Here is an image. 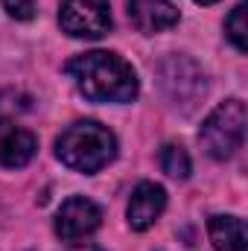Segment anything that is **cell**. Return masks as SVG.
Instances as JSON below:
<instances>
[{"label":"cell","instance_id":"6","mask_svg":"<svg viewBox=\"0 0 248 251\" xmlns=\"http://www.w3.org/2000/svg\"><path fill=\"white\" fill-rule=\"evenodd\" d=\"M102 225V207L85 196H70L56 213V237L67 246H82Z\"/></svg>","mask_w":248,"mask_h":251},{"label":"cell","instance_id":"9","mask_svg":"<svg viewBox=\"0 0 248 251\" xmlns=\"http://www.w3.org/2000/svg\"><path fill=\"white\" fill-rule=\"evenodd\" d=\"M128 21L137 32L155 35L178 24V9L170 0H128Z\"/></svg>","mask_w":248,"mask_h":251},{"label":"cell","instance_id":"8","mask_svg":"<svg viewBox=\"0 0 248 251\" xmlns=\"http://www.w3.org/2000/svg\"><path fill=\"white\" fill-rule=\"evenodd\" d=\"M35 152H38V140L32 131L0 117V167H6V170L26 167L35 158Z\"/></svg>","mask_w":248,"mask_h":251},{"label":"cell","instance_id":"7","mask_svg":"<svg viewBox=\"0 0 248 251\" xmlns=\"http://www.w3.org/2000/svg\"><path fill=\"white\" fill-rule=\"evenodd\" d=\"M164 207H167V190L161 184H155V181H140L131 190V199H128V207H125L131 231L152 228L158 222V216L164 213Z\"/></svg>","mask_w":248,"mask_h":251},{"label":"cell","instance_id":"5","mask_svg":"<svg viewBox=\"0 0 248 251\" xmlns=\"http://www.w3.org/2000/svg\"><path fill=\"white\" fill-rule=\"evenodd\" d=\"M59 26L73 38H102L111 29L108 0H62Z\"/></svg>","mask_w":248,"mask_h":251},{"label":"cell","instance_id":"3","mask_svg":"<svg viewBox=\"0 0 248 251\" xmlns=\"http://www.w3.org/2000/svg\"><path fill=\"white\" fill-rule=\"evenodd\" d=\"M246 140V102L225 100L219 102L198 128V143L213 161H228Z\"/></svg>","mask_w":248,"mask_h":251},{"label":"cell","instance_id":"11","mask_svg":"<svg viewBox=\"0 0 248 251\" xmlns=\"http://www.w3.org/2000/svg\"><path fill=\"white\" fill-rule=\"evenodd\" d=\"M161 170L170 176V178H178V181H184L190 178V155H187L184 146H178V143H167L164 149H161Z\"/></svg>","mask_w":248,"mask_h":251},{"label":"cell","instance_id":"12","mask_svg":"<svg viewBox=\"0 0 248 251\" xmlns=\"http://www.w3.org/2000/svg\"><path fill=\"white\" fill-rule=\"evenodd\" d=\"M225 35H228V41L240 50V53H246L248 50V32H246V3H237L234 6V12L228 15V21H225Z\"/></svg>","mask_w":248,"mask_h":251},{"label":"cell","instance_id":"1","mask_svg":"<svg viewBox=\"0 0 248 251\" xmlns=\"http://www.w3.org/2000/svg\"><path fill=\"white\" fill-rule=\"evenodd\" d=\"M64 70L91 102H131L137 97V73L117 53L91 50L70 59Z\"/></svg>","mask_w":248,"mask_h":251},{"label":"cell","instance_id":"2","mask_svg":"<svg viewBox=\"0 0 248 251\" xmlns=\"http://www.w3.org/2000/svg\"><path fill=\"white\" fill-rule=\"evenodd\" d=\"M56 155L67 170L91 176V173H99L102 167H108L114 161L117 137L108 126L97 123V120H79L59 134Z\"/></svg>","mask_w":248,"mask_h":251},{"label":"cell","instance_id":"14","mask_svg":"<svg viewBox=\"0 0 248 251\" xmlns=\"http://www.w3.org/2000/svg\"><path fill=\"white\" fill-rule=\"evenodd\" d=\"M196 3H201V6H210V3H219V0H196Z\"/></svg>","mask_w":248,"mask_h":251},{"label":"cell","instance_id":"15","mask_svg":"<svg viewBox=\"0 0 248 251\" xmlns=\"http://www.w3.org/2000/svg\"><path fill=\"white\" fill-rule=\"evenodd\" d=\"M76 251H102V249H97V246H88V249H76Z\"/></svg>","mask_w":248,"mask_h":251},{"label":"cell","instance_id":"4","mask_svg":"<svg viewBox=\"0 0 248 251\" xmlns=\"http://www.w3.org/2000/svg\"><path fill=\"white\" fill-rule=\"evenodd\" d=\"M158 73H161V88L173 105H184V111H193L198 97H204V73L198 64L184 56H170Z\"/></svg>","mask_w":248,"mask_h":251},{"label":"cell","instance_id":"10","mask_svg":"<svg viewBox=\"0 0 248 251\" xmlns=\"http://www.w3.org/2000/svg\"><path fill=\"white\" fill-rule=\"evenodd\" d=\"M207 237L216 251H246V222L240 216H210Z\"/></svg>","mask_w":248,"mask_h":251},{"label":"cell","instance_id":"13","mask_svg":"<svg viewBox=\"0 0 248 251\" xmlns=\"http://www.w3.org/2000/svg\"><path fill=\"white\" fill-rule=\"evenodd\" d=\"M6 15L15 21H32L35 18V0H0Z\"/></svg>","mask_w":248,"mask_h":251}]
</instances>
